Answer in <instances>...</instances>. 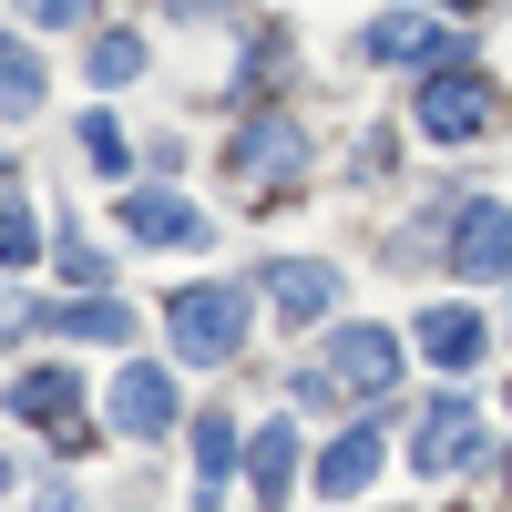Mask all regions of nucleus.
<instances>
[{
    "label": "nucleus",
    "mask_w": 512,
    "mask_h": 512,
    "mask_svg": "<svg viewBox=\"0 0 512 512\" xmlns=\"http://www.w3.org/2000/svg\"><path fill=\"white\" fill-rule=\"evenodd\" d=\"M164 328H175V359L185 369H216L246 349V297L236 287H185L175 308H164Z\"/></svg>",
    "instance_id": "obj_1"
},
{
    "label": "nucleus",
    "mask_w": 512,
    "mask_h": 512,
    "mask_svg": "<svg viewBox=\"0 0 512 512\" xmlns=\"http://www.w3.org/2000/svg\"><path fill=\"white\" fill-rule=\"evenodd\" d=\"M482 123H492V82L482 72H431L420 82V134L431 144H472Z\"/></svg>",
    "instance_id": "obj_2"
},
{
    "label": "nucleus",
    "mask_w": 512,
    "mask_h": 512,
    "mask_svg": "<svg viewBox=\"0 0 512 512\" xmlns=\"http://www.w3.org/2000/svg\"><path fill=\"white\" fill-rule=\"evenodd\" d=\"M410 461H420V482H441V472H472V461H482V420H472V400H431V410H420V431H410Z\"/></svg>",
    "instance_id": "obj_3"
},
{
    "label": "nucleus",
    "mask_w": 512,
    "mask_h": 512,
    "mask_svg": "<svg viewBox=\"0 0 512 512\" xmlns=\"http://www.w3.org/2000/svg\"><path fill=\"white\" fill-rule=\"evenodd\" d=\"M328 369L349 379L359 400H379V390H390V379H400V349H390V328H359V318H349V328L328 338Z\"/></svg>",
    "instance_id": "obj_4"
},
{
    "label": "nucleus",
    "mask_w": 512,
    "mask_h": 512,
    "mask_svg": "<svg viewBox=\"0 0 512 512\" xmlns=\"http://www.w3.org/2000/svg\"><path fill=\"white\" fill-rule=\"evenodd\" d=\"M72 400H82V379H72V369H21V379H11V410L31 420V431L82 441V410H72Z\"/></svg>",
    "instance_id": "obj_5"
},
{
    "label": "nucleus",
    "mask_w": 512,
    "mask_h": 512,
    "mask_svg": "<svg viewBox=\"0 0 512 512\" xmlns=\"http://www.w3.org/2000/svg\"><path fill=\"white\" fill-rule=\"evenodd\" d=\"M451 267H461V277H512V205H461Z\"/></svg>",
    "instance_id": "obj_6"
},
{
    "label": "nucleus",
    "mask_w": 512,
    "mask_h": 512,
    "mask_svg": "<svg viewBox=\"0 0 512 512\" xmlns=\"http://www.w3.org/2000/svg\"><path fill=\"white\" fill-rule=\"evenodd\" d=\"M123 236H134V246H205V216H195V205L185 195H123Z\"/></svg>",
    "instance_id": "obj_7"
},
{
    "label": "nucleus",
    "mask_w": 512,
    "mask_h": 512,
    "mask_svg": "<svg viewBox=\"0 0 512 512\" xmlns=\"http://www.w3.org/2000/svg\"><path fill=\"white\" fill-rule=\"evenodd\" d=\"M267 308H277V318H328V308H338V267H318V256L267 267Z\"/></svg>",
    "instance_id": "obj_8"
},
{
    "label": "nucleus",
    "mask_w": 512,
    "mask_h": 512,
    "mask_svg": "<svg viewBox=\"0 0 512 512\" xmlns=\"http://www.w3.org/2000/svg\"><path fill=\"white\" fill-rule=\"evenodd\" d=\"M164 420H175V379H164V369H123V379H113V431L154 441Z\"/></svg>",
    "instance_id": "obj_9"
},
{
    "label": "nucleus",
    "mask_w": 512,
    "mask_h": 512,
    "mask_svg": "<svg viewBox=\"0 0 512 512\" xmlns=\"http://www.w3.org/2000/svg\"><path fill=\"white\" fill-rule=\"evenodd\" d=\"M236 175H246V185L297 175V123H287V113H267V123H246V134H236Z\"/></svg>",
    "instance_id": "obj_10"
},
{
    "label": "nucleus",
    "mask_w": 512,
    "mask_h": 512,
    "mask_svg": "<svg viewBox=\"0 0 512 512\" xmlns=\"http://www.w3.org/2000/svg\"><path fill=\"white\" fill-rule=\"evenodd\" d=\"M369 472H379V431L359 420L349 441H328V461H318V492H328V502H359V492H369Z\"/></svg>",
    "instance_id": "obj_11"
},
{
    "label": "nucleus",
    "mask_w": 512,
    "mask_h": 512,
    "mask_svg": "<svg viewBox=\"0 0 512 512\" xmlns=\"http://www.w3.org/2000/svg\"><path fill=\"white\" fill-rule=\"evenodd\" d=\"M420 349H431L441 369H472L482 359V318L472 308H431V318H420Z\"/></svg>",
    "instance_id": "obj_12"
},
{
    "label": "nucleus",
    "mask_w": 512,
    "mask_h": 512,
    "mask_svg": "<svg viewBox=\"0 0 512 512\" xmlns=\"http://www.w3.org/2000/svg\"><path fill=\"white\" fill-rule=\"evenodd\" d=\"M52 328H62V338H103V349H123V338H134V318H123L113 287H103V297H72V308H52Z\"/></svg>",
    "instance_id": "obj_13"
},
{
    "label": "nucleus",
    "mask_w": 512,
    "mask_h": 512,
    "mask_svg": "<svg viewBox=\"0 0 512 512\" xmlns=\"http://www.w3.org/2000/svg\"><path fill=\"white\" fill-rule=\"evenodd\" d=\"M359 52H369V62H410V52H441V31L420 21V11H390V21H369Z\"/></svg>",
    "instance_id": "obj_14"
},
{
    "label": "nucleus",
    "mask_w": 512,
    "mask_h": 512,
    "mask_svg": "<svg viewBox=\"0 0 512 512\" xmlns=\"http://www.w3.org/2000/svg\"><path fill=\"white\" fill-rule=\"evenodd\" d=\"M246 472H256V492H267V502L287 492V472H297V431H287V420H267V431L246 441Z\"/></svg>",
    "instance_id": "obj_15"
},
{
    "label": "nucleus",
    "mask_w": 512,
    "mask_h": 512,
    "mask_svg": "<svg viewBox=\"0 0 512 512\" xmlns=\"http://www.w3.org/2000/svg\"><path fill=\"white\" fill-rule=\"evenodd\" d=\"M0 113H41V62H31V41L0 31Z\"/></svg>",
    "instance_id": "obj_16"
},
{
    "label": "nucleus",
    "mask_w": 512,
    "mask_h": 512,
    "mask_svg": "<svg viewBox=\"0 0 512 512\" xmlns=\"http://www.w3.org/2000/svg\"><path fill=\"white\" fill-rule=\"evenodd\" d=\"M31 256H41V216L21 195H0V267H31Z\"/></svg>",
    "instance_id": "obj_17"
},
{
    "label": "nucleus",
    "mask_w": 512,
    "mask_h": 512,
    "mask_svg": "<svg viewBox=\"0 0 512 512\" xmlns=\"http://www.w3.org/2000/svg\"><path fill=\"white\" fill-rule=\"evenodd\" d=\"M134 72H144V41L134 31H103L93 41V93H113V82H134Z\"/></svg>",
    "instance_id": "obj_18"
},
{
    "label": "nucleus",
    "mask_w": 512,
    "mask_h": 512,
    "mask_svg": "<svg viewBox=\"0 0 512 512\" xmlns=\"http://www.w3.org/2000/svg\"><path fill=\"white\" fill-rule=\"evenodd\" d=\"M226 461H236V420H216V410H205V420H195V472H205V492L226 482Z\"/></svg>",
    "instance_id": "obj_19"
},
{
    "label": "nucleus",
    "mask_w": 512,
    "mask_h": 512,
    "mask_svg": "<svg viewBox=\"0 0 512 512\" xmlns=\"http://www.w3.org/2000/svg\"><path fill=\"white\" fill-rule=\"evenodd\" d=\"M82 154H93L103 175H123V164H134V144L113 134V113H82Z\"/></svg>",
    "instance_id": "obj_20"
},
{
    "label": "nucleus",
    "mask_w": 512,
    "mask_h": 512,
    "mask_svg": "<svg viewBox=\"0 0 512 512\" xmlns=\"http://www.w3.org/2000/svg\"><path fill=\"white\" fill-rule=\"evenodd\" d=\"M21 11H31V21H82L93 0H21Z\"/></svg>",
    "instance_id": "obj_21"
},
{
    "label": "nucleus",
    "mask_w": 512,
    "mask_h": 512,
    "mask_svg": "<svg viewBox=\"0 0 512 512\" xmlns=\"http://www.w3.org/2000/svg\"><path fill=\"white\" fill-rule=\"evenodd\" d=\"M21 318H31V308H21V297H11V287H0V338H11V328H21Z\"/></svg>",
    "instance_id": "obj_22"
},
{
    "label": "nucleus",
    "mask_w": 512,
    "mask_h": 512,
    "mask_svg": "<svg viewBox=\"0 0 512 512\" xmlns=\"http://www.w3.org/2000/svg\"><path fill=\"white\" fill-rule=\"evenodd\" d=\"M441 11H472V0H441Z\"/></svg>",
    "instance_id": "obj_23"
},
{
    "label": "nucleus",
    "mask_w": 512,
    "mask_h": 512,
    "mask_svg": "<svg viewBox=\"0 0 512 512\" xmlns=\"http://www.w3.org/2000/svg\"><path fill=\"white\" fill-rule=\"evenodd\" d=\"M0 482H11V461H0Z\"/></svg>",
    "instance_id": "obj_24"
}]
</instances>
